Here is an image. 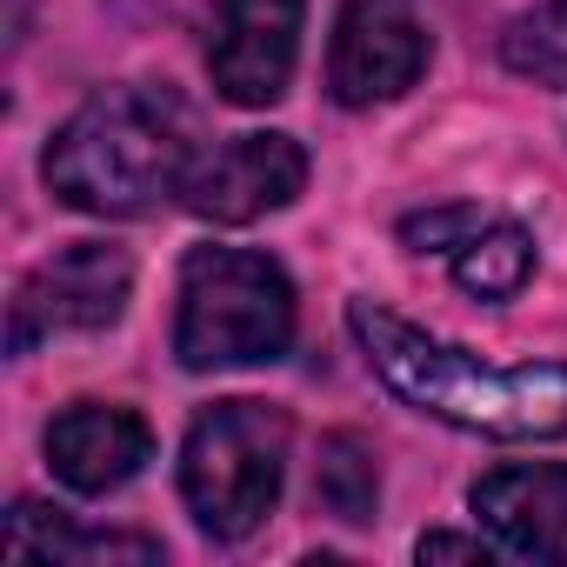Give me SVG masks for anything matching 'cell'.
<instances>
[{
    "label": "cell",
    "mask_w": 567,
    "mask_h": 567,
    "mask_svg": "<svg viewBox=\"0 0 567 567\" xmlns=\"http://www.w3.org/2000/svg\"><path fill=\"white\" fill-rule=\"evenodd\" d=\"M401 240L414 254H441L454 267V280L481 301H514L534 280V234L514 227L507 214L487 207H434V214H408Z\"/></svg>",
    "instance_id": "9c48e42d"
},
{
    "label": "cell",
    "mask_w": 567,
    "mask_h": 567,
    "mask_svg": "<svg viewBox=\"0 0 567 567\" xmlns=\"http://www.w3.org/2000/svg\"><path fill=\"white\" fill-rule=\"evenodd\" d=\"M315 501L321 514H334L341 527H368L381 507V461L361 434H328L321 461H315Z\"/></svg>",
    "instance_id": "4fadbf2b"
},
{
    "label": "cell",
    "mask_w": 567,
    "mask_h": 567,
    "mask_svg": "<svg viewBox=\"0 0 567 567\" xmlns=\"http://www.w3.org/2000/svg\"><path fill=\"white\" fill-rule=\"evenodd\" d=\"M348 328L368 354V368L388 381V394H401L408 408L467 427V434H494V441H554L567 434V368L540 361V368H487L467 348L434 341L427 328L401 321L381 301H348Z\"/></svg>",
    "instance_id": "6da1fadb"
},
{
    "label": "cell",
    "mask_w": 567,
    "mask_h": 567,
    "mask_svg": "<svg viewBox=\"0 0 567 567\" xmlns=\"http://www.w3.org/2000/svg\"><path fill=\"white\" fill-rule=\"evenodd\" d=\"M200 161L194 107L167 87H107L48 141V187L74 214L141 220L161 200H181Z\"/></svg>",
    "instance_id": "7a4b0ae2"
},
{
    "label": "cell",
    "mask_w": 567,
    "mask_h": 567,
    "mask_svg": "<svg viewBox=\"0 0 567 567\" xmlns=\"http://www.w3.org/2000/svg\"><path fill=\"white\" fill-rule=\"evenodd\" d=\"M308 187V154L288 134H234L220 147H200L181 207L214 227H247L260 214H280Z\"/></svg>",
    "instance_id": "52a82bcc"
},
{
    "label": "cell",
    "mask_w": 567,
    "mask_h": 567,
    "mask_svg": "<svg viewBox=\"0 0 567 567\" xmlns=\"http://www.w3.org/2000/svg\"><path fill=\"white\" fill-rule=\"evenodd\" d=\"M147 454H154V427L134 408H114V401H74L48 427V467L74 494L127 487L147 467Z\"/></svg>",
    "instance_id": "30bf717a"
},
{
    "label": "cell",
    "mask_w": 567,
    "mask_h": 567,
    "mask_svg": "<svg viewBox=\"0 0 567 567\" xmlns=\"http://www.w3.org/2000/svg\"><path fill=\"white\" fill-rule=\"evenodd\" d=\"M501 61L520 81L567 94V0H540V8L514 14L507 34H501Z\"/></svg>",
    "instance_id": "5bb4252c"
},
{
    "label": "cell",
    "mask_w": 567,
    "mask_h": 567,
    "mask_svg": "<svg viewBox=\"0 0 567 567\" xmlns=\"http://www.w3.org/2000/svg\"><path fill=\"white\" fill-rule=\"evenodd\" d=\"M134 295V260L107 240H68L54 247L14 295V315H8V348L14 354H34L41 341L54 334H94V328H114L121 308Z\"/></svg>",
    "instance_id": "5b68a950"
},
{
    "label": "cell",
    "mask_w": 567,
    "mask_h": 567,
    "mask_svg": "<svg viewBox=\"0 0 567 567\" xmlns=\"http://www.w3.org/2000/svg\"><path fill=\"white\" fill-rule=\"evenodd\" d=\"M414 554H421V560H487L494 547H487L481 534H421Z\"/></svg>",
    "instance_id": "9a60e30c"
},
{
    "label": "cell",
    "mask_w": 567,
    "mask_h": 567,
    "mask_svg": "<svg viewBox=\"0 0 567 567\" xmlns=\"http://www.w3.org/2000/svg\"><path fill=\"white\" fill-rule=\"evenodd\" d=\"M8 554L14 560H161V540H147V534H81V527L54 520V507H41V501H14Z\"/></svg>",
    "instance_id": "7c38bea8"
},
{
    "label": "cell",
    "mask_w": 567,
    "mask_h": 567,
    "mask_svg": "<svg viewBox=\"0 0 567 567\" xmlns=\"http://www.w3.org/2000/svg\"><path fill=\"white\" fill-rule=\"evenodd\" d=\"M474 514L487 520L494 547L520 554V560H554L567 567V467L560 461H520V467H494L474 481Z\"/></svg>",
    "instance_id": "8fae6325"
},
{
    "label": "cell",
    "mask_w": 567,
    "mask_h": 567,
    "mask_svg": "<svg viewBox=\"0 0 567 567\" xmlns=\"http://www.w3.org/2000/svg\"><path fill=\"white\" fill-rule=\"evenodd\" d=\"M427 74V28L414 0H348L328 48V94L341 107L401 101Z\"/></svg>",
    "instance_id": "8992f818"
},
{
    "label": "cell",
    "mask_w": 567,
    "mask_h": 567,
    "mask_svg": "<svg viewBox=\"0 0 567 567\" xmlns=\"http://www.w3.org/2000/svg\"><path fill=\"white\" fill-rule=\"evenodd\" d=\"M288 414L274 401H214L181 447V501L214 540H247L288 481Z\"/></svg>",
    "instance_id": "277c9868"
},
{
    "label": "cell",
    "mask_w": 567,
    "mask_h": 567,
    "mask_svg": "<svg viewBox=\"0 0 567 567\" xmlns=\"http://www.w3.org/2000/svg\"><path fill=\"white\" fill-rule=\"evenodd\" d=\"M301 14L308 0H214L207 68H214L220 101L267 107L288 94L295 61H301Z\"/></svg>",
    "instance_id": "ba28073f"
},
{
    "label": "cell",
    "mask_w": 567,
    "mask_h": 567,
    "mask_svg": "<svg viewBox=\"0 0 567 567\" xmlns=\"http://www.w3.org/2000/svg\"><path fill=\"white\" fill-rule=\"evenodd\" d=\"M295 341V280L280 260L247 247H194L181 260V315L174 354L194 374L260 368Z\"/></svg>",
    "instance_id": "3957f363"
}]
</instances>
